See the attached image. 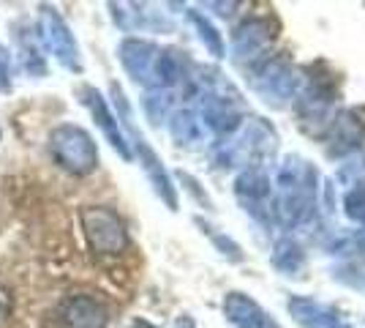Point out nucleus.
Returning a JSON list of instances; mask_svg holds the SVG:
<instances>
[{
  "mask_svg": "<svg viewBox=\"0 0 365 328\" xmlns=\"http://www.w3.org/2000/svg\"><path fill=\"white\" fill-rule=\"evenodd\" d=\"M0 134H3V131H0Z\"/></svg>",
  "mask_w": 365,
  "mask_h": 328,
  "instance_id": "30",
  "label": "nucleus"
},
{
  "mask_svg": "<svg viewBox=\"0 0 365 328\" xmlns=\"http://www.w3.org/2000/svg\"><path fill=\"white\" fill-rule=\"evenodd\" d=\"M235 200L264 230L275 227V189L267 167H245L235 178Z\"/></svg>",
  "mask_w": 365,
  "mask_h": 328,
  "instance_id": "9",
  "label": "nucleus"
},
{
  "mask_svg": "<svg viewBox=\"0 0 365 328\" xmlns=\"http://www.w3.org/2000/svg\"><path fill=\"white\" fill-rule=\"evenodd\" d=\"M82 222V233L91 252L96 254H107V257H118L131 247V235L128 227L118 211H112L107 205H88L79 214Z\"/></svg>",
  "mask_w": 365,
  "mask_h": 328,
  "instance_id": "8",
  "label": "nucleus"
},
{
  "mask_svg": "<svg viewBox=\"0 0 365 328\" xmlns=\"http://www.w3.org/2000/svg\"><path fill=\"white\" fill-rule=\"evenodd\" d=\"M172 328H197V320L191 314H180V317H175Z\"/></svg>",
  "mask_w": 365,
  "mask_h": 328,
  "instance_id": "29",
  "label": "nucleus"
},
{
  "mask_svg": "<svg viewBox=\"0 0 365 328\" xmlns=\"http://www.w3.org/2000/svg\"><path fill=\"white\" fill-rule=\"evenodd\" d=\"M82 104L88 107L91 118L96 121V126L101 129V134L107 137L109 145L115 148V154H118L123 161H131V159H134L131 145L125 140V134H123V129H120V121H118V115L112 112L104 94H101L98 88H93V85H85V88H82Z\"/></svg>",
  "mask_w": 365,
  "mask_h": 328,
  "instance_id": "16",
  "label": "nucleus"
},
{
  "mask_svg": "<svg viewBox=\"0 0 365 328\" xmlns=\"http://www.w3.org/2000/svg\"><path fill=\"white\" fill-rule=\"evenodd\" d=\"M142 109L153 126H161L175 112V91H148L142 99Z\"/></svg>",
  "mask_w": 365,
  "mask_h": 328,
  "instance_id": "23",
  "label": "nucleus"
},
{
  "mask_svg": "<svg viewBox=\"0 0 365 328\" xmlns=\"http://www.w3.org/2000/svg\"><path fill=\"white\" fill-rule=\"evenodd\" d=\"M248 82H251V91L267 107L287 109L294 107V101L303 94L305 71L284 55H270L254 71H248Z\"/></svg>",
  "mask_w": 365,
  "mask_h": 328,
  "instance_id": "5",
  "label": "nucleus"
},
{
  "mask_svg": "<svg viewBox=\"0 0 365 328\" xmlns=\"http://www.w3.org/2000/svg\"><path fill=\"white\" fill-rule=\"evenodd\" d=\"M294 112H297V124L308 134L324 137V131L330 129L335 121L338 109V94L330 82H324L319 77H308L305 74V85L300 99L294 101Z\"/></svg>",
  "mask_w": 365,
  "mask_h": 328,
  "instance_id": "10",
  "label": "nucleus"
},
{
  "mask_svg": "<svg viewBox=\"0 0 365 328\" xmlns=\"http://www.w3.org/2000/svg\"><path fill=\"white\" fill-rule=\"evenodd\" d=\"M158 52L161 47L150 41V39H139V36H128L123 39L118 47V58H120L123 71L142 85L145 91H155V66H158Z\"/></svg>",
  "mask_w": 365,
  "mask_h": 328,
  "instance_id": "13",
  "label": "nucleus"
},
{
  "mask_svg": "<svg viewBox=\"0 0 365 328\" xmlns=\"http://www.w3.org/2000/svg\"><path fill=\"white\" fill-rule=\"evenodd\" d=\"M115 25L125 33H139V31H150V33H169L175 25L167 19L164 11H158L150 3H109L107 6Z\"/></svg>",
  "mask_w": 365,
  "mask_h": 328,
  "instance_id": "18",
  "label": "nucleus"
},
{
  "mask_svg": "<svg viewBox=\"0 0 365 328\" xmlns=\"http://www.w3.org/2000/svg\"><path fill=\"white\" fill-rule=\"evenodd\" d=\"M335 181H338L341 187H346V189L363 187V184H365V151H363V148L338 161Z\"/></svg>",
  "mask_w": 365,
  "mask_h": 328,
  "instance_id": "24",
  "label": "nucleus"
},
{
  "mask_svg": "<svg viewBox=\"0 0 365 328\" xmlns=\"http://www.w3.org/2000/svg\"><path fill=\"white\" fill-rule=\"evenodd\" d=\"M49 154L61 170L76 178H85L98 167V145L88 129L76 124H61L49 131Z\"/></svg>",
  "mask_w": 365,
  "mask_h": 328,
  "instance_id": "6",
  "label": "nucleus"
},
{
  "mask_svg": "<svg viewBox=\"0 0 365 328\" xmlns=\"http://www.w3.org/2000/svg\"><path fill=\"white\" fill-rule=\"evenodd\" d=\"M194 222H197V227L202 230V235H207V238H210V244H213L215 252H218L224 260H229V263H243L245 252H243V247H240V244L232 238V235L221 233L218 227H213L210 222H205L202 217H197Z\"/></svg>",
  "mask_w": 365,
  "mask_h": 328,
  "instance_id": "22",
  "label": "nucleus"
},
{
  "mask_svg": "<svg viewBox=\"0 0 365 328\" xmlns=\"http://www.w3.org/2000/svg\"><path fill=\"white\" fill-rule=\"evenodd\" d=\"M365 140V107H349L341 109L335 115L330 129L324 131V142H327V154L335 159H344L360 151Z\"/></svg>",
  "mask_w": 365,
  "mask_h": 328,
  "instance_id": "14",
  "label": "nucleus"
},
{
  "mask_svg": "<svg viewBox=\"0 0 365 328\" xmlns=\"http://www.w3.org/2000/svg\"><path fill=\"white\" fill-rule=\"evenodd\" d=\"M221 312L232 328H284L254 296L243 290H229L221 304Z\"/></svg>",
  "mask_w": 365,
  "mask_h": 328,
  "instance_id": "17",
  "label": "nucleus"
},
{
  "mask_svg": "<svg viewBox=\"0 0 365 328\" xmlns=\"http://www.w3.org/2000/svg\"><path fill=\"white\" fill-rule=\"evenodd\" d=\"M287 312L294 320V326L300 328H354L349 317L338 307L311 296H289Z\"/></svg>",
  "mask_w": 365,
  "mask_h": 328,
  "instance_id": "15",
  "label": "nucleus"
},
{
  "mask_svg": "<svg viewBox=\"0 0 365 328\" xmlns=\"http://www.w3.org/2000/svg\"><path fill=\"white\" fill-rule=\"evenodd\" d=\"M109 320H112L109 304L91 293H76V296L63 298L55 309L58 328H107Z\"/></svg>",
  "mask_w": 365,
  "mask_h": 328,
  "instance_id": "12",
  "label": "nucleus"
},
{
  "mask_svg": "<svg viewBox=\"0 0 365 328\" xmlns=\"http://www.w3.org/2000/svg\"><path fill=\"white\" fill-rule=\"evenodd\" d=\"M278 36V25L270 14H251L232 31V63L245 74L254 71L259 63L270 58V49Z\"/></svg>",
  "mask_w": 365,
  "mask_h": 328,
  "instance_id": "7",
  "label": "nucleus"
},
{
  "mask_svg": "<svg viewBox=\"0 0 365 328\" xmlns=\"http://www.w3.org/2000/svg\"><path fill=\"white\" fill-rule=\"evenodd\" d=\"M9 85H11V71H9V55L3 52L0 47V94L3 91H9Z\"/></svg>",
  "mask_w": 365,
  "mask_h": 328,
  "instance_id": "27",
  "label": "nucleus"
},
{
  "mask_svg": "<svg viewBox=\"0 0 365 328\" xmlns=\"http://www.w3.org/2000/svg\"><path fill=\"white\" fill-rule=\"evenodd\" d=\"M185 19H188L191 28L197 31L202 47L207 49L215 61H224V58H227V44H224V36L218 33V28H215L213 22L202 14V11H197V9H185Z\"/></svg>",
  "mask_w": 365,
  "mask_h": 328,
  "instance_id": "21",
  "label": "nucleus"
},
{
  "mask_svg": "<svg viewBox=\"0 0 365 328\" xmlns=\"http://www.w3.org/2000/svg\"><path fill=\"white\" fill-rule=\"evenodd\" d=\"M205 9H215V14L218 16H232L235 14V9H240V3H202Z\"/></svg>",
  "mask_w": 365,
  "mask_h": 328,
  "instance_id": "28",
  "label": "nucleus"
},
{
  "mask_svg": "<svg viewBox=\"0 0 365 328\" xmlns=\"http://www.w3.org/2000/svg\"><path fill=\"white\" fill-rule=\"evenodd\" d=\"M275 227L287 230H305L319 219L322 178L319 170L300 154H287L275 164Z\"/></svg>",
  "mask_w": 365,
  "mask_h": 328,
  "instance_id": "1",
  "label": "nucleus"
},
{
  "mask_svg": "<svg viewBox=\"0 0 365 328\" xmlns=\"http://www.w3.org/2000/svg\"><path fill=\"white\" fill-rule=\"evenodd\" d=\"M273 266L275 271L281 274V277H294V279H303L305 274V266H308V260H305V249L303 244L294 238V235H281V238H275L273 244Z\"/></svg>",
  "mask_w": 365,
  "mask_h": 328,
  "instance_id": "19",
  "label": "nucleus"
},
{
  "mask_svg": "<svg viewBox=\"0 0 365 328\" xmlns=\"http://www.w3.org/2000/svg\"><path fill=\"white\" fill-rule=\"evenodd\" d=\"M191 94L197 96L194 109L202 118V126L218 142L227 140L232 131H237L240 124L251 115L240 88L213 66L197 69L194 82H191Z\"/></svg>",
  "mask_w": 365,
  "mask_h": 328,
  "instance_id": "2",
  "label": "nucleus"
},
{
  "mask_svg": "<svg viewBox=\"0 0 365 328\" xmlns=\"http://www.w3.org/2000/svg\"><path fill=\"white\" fill-rule=\"evenodd\" d=\"M38 39L68 71H76V74L82 71L79 44H76L68 22L58 14L55 6H38Z\"/></svg>",
  "mask_w": 365,
  "mask_h": 328,
  "instance_id": "11",
  "label": "nucleus"
},
{
  "mask_svg": "<svg viewBox=\"0 0 365 328\" xmlns=\"http://www.w3.org/2000/svg\"><path fill=\"white\" fill-rule=\"evenodd\" d=\"M344 214L354 224H365V184L363 187L346 189V194H344Z\"/></svg>",
  "mask_w": 365,
  "mask_h": 328,
  "instance_id": "25",
  "label": "nucleus"
},
{
  "mask_svg": "<svg viewBox=\"0 0 365 328\" xmlns=\"http://www.w3.org/2000/svg\"><path fill=\"white\" fill-rule=\"evenodd\" d=\"M178 178H180L182 189H185V192H188V194H191V197H194V200H197L199 205H205L207 211L213 208V200L207 197V192H205V189L199 187V181L194 178V175H188V172H182V170H180V172H178Z\"/></svg>",
  "mask_w": 365,
  "mask_h": 328,
  "instance_id": "26",
  "label": "nucleus"
},
{
  "mask_svg": "<svg viewBox=\"0 0 365 328\" xmlns=\"http://www.w3.org/2000/svg\"><path fill=\"white\" fill-rule=\"evenodd\" d=\"M109 91H112V101H115V109H118L115 115H118V121H120L123 129H125V140L131 145V154L139 159V164H142V170L148 175L153 192L158 194V200L167 205L169 211H178V208H180V197H178V187H175L172 172L164 167L161 156L153 151V145L145 140V134L139 131L137 121H134V109L128 104V99H125L120 85L112 82Z\"/></svg>",
  "mask_w": 365,
  "mask_h": 328,
  "instance_id": "4",
  "label": "nucleus"
},
{
  "mask_svg": "<svg viewBox=\"0 0 365 328\" xmlns=\"http://www.w3.org/2000/svg\"><path fill=\"white\" fill-rule=\"evenodd\" d=\"M169 134L182 148H197L207 137V129L202 126V118L194 107H178L169 115Z\"/></svg>",
  "mask_w": 365,
  "mask_h": 328,
  "instance_id": "20",
  "label": "nucleus"
},
{
  "mask_svg": "<svg viewBox=\"0 0 365 328\" xmlns=\"http://www.w3.org/2000/svg\"><path fill=\"white\" fill-rule=\"evenodd\" d=\"M278 151V131L270 121L248 115L237 131H232L227 140L215 145V164L224 170L235 167H267Z\"/></svg>",
  "mask_w": 365,
  "mask_h": 328,
  "instance_id": "3",
  "label": "nucleus"
}]
</instances>
